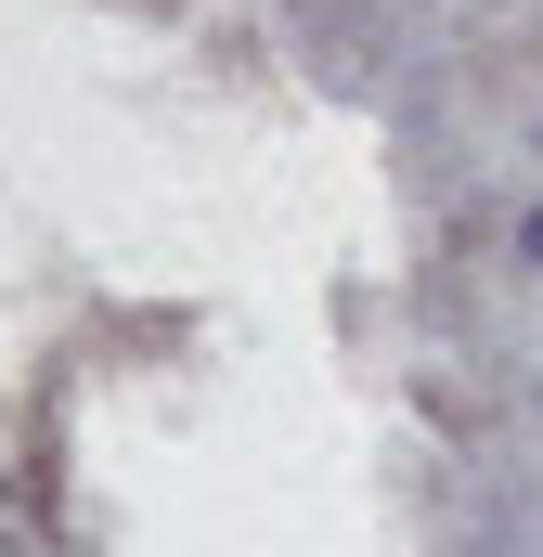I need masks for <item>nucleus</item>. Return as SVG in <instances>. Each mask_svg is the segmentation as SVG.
Here are the masks:
<instances>
[{"instance_id": "f257e3e1", "label": "nucleus", "mask_w": 543, "mask_h": 557, "mask_svg": "<svg viewBox=\"0 0 543 557\" xmlns=\"http://www.w3.org/2000/svg\"><path fill=\"white\" fill-rule=\"evenodd\" d=\"M518 260H531V273H543V195H531V221H518Z\"/></svg>"}]
</instances>
